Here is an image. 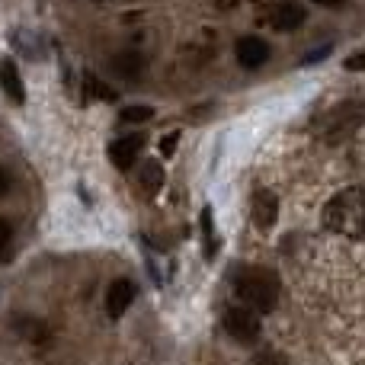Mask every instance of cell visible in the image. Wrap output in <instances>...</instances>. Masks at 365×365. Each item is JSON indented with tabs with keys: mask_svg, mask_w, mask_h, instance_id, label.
<instances>
[{
	"mask_svg": "<svg viewBox=\"0 0 365 365\" xmlns=\"http://www.w3.org/2000/svg\"><path fill=\"white\" fill-rule=\"evenodd\" d=\"M321 221L327 231L349 240H365V189L349 186L340 189L334 199L324 205Z\"/></svg>",
	"mask_w": 365,
	"mask_h": 365,
	"instance_id": "obj_1",
	"label": "cell"
},
{
	"mask_svg": "<svg viewBox=\"0 0 365 365\" xmlns=\"http://www.w3.org/2000/svg\"><path fill=\"white\" fill-rule=\"evenodd\" d=\"M234 292L253 311H272L279 304V276L263 266H240L234 269Z\"/></svg>",
	"mask_w": 365,
	"mask_h": 365,
	"instance_id": "obj_2",
	"label": "cell"
},
{
	"mask_svg": "<svg viewBox=\"0 0 365 365\" xmlns=\"http://www.w3.org/2000/svg\"><path fill=\"white\" fill-rule=\"evenodd\" d=\"M365 125V106L362 103H340V106L327 109L317 119V138L327 145H340L349 135H356Z\"/></svg>",
	"mask_w": 365,
	"mask_h": 365,
	"instance_id": "obj_3",
	"label": "cell"
},
{
	"mask_svg": "<svg viewBox=\"0 0 365 365\" xmlns=\"http://www.w3.org/2000/svg\"><path fill=\"white\" fill-rule=\"evenodd\" d=\"M225 330L227 336H234L237 343H253L259 336V317L253 308L247 304H237V308L225 311Z\"/></svg>",
	"mask_w": 365,
	"mask_h": 365,
	"instance_id": "obj_4",
	"label": "cell"
},
{
	"mask_svg": "<svg viewBox=\"0 0 365 365\" xmlns=\"http://www.w3.org/2000/svg\"><path fill=\"white\" fill-rule=\"evenodd\" d=\"M250 215H253V225H257L259 231H269L279 218L276 192H269V189H257V192H253V202H250Z\"/></svg>",
	"mask_w": 365,
	"mask_h": 365,
	"instance_id": "obj_5",
	"label": "cell"
},
{
	"mask_svg": "<svg viewBox=\"0 0 365 365\" xmlns=\"http://www.w3.org/2000/svg\"><path fill=\"white\" fill-rule=\"evenodd\" d=\"M141 148H145V138H141V135H125V138L109 145V160H113L119 170H132V167L138 164Z\"/></svg>",
	"mask_w": 365,
	"mask_h": 365,
	"instance_id": "obj_6",
	"label": "cell"
},
{
	"mask_svg": "<svg viewBox=\"0 0 365 365\" xmlns=\"http://www.w3.org/2000/svg\"><path fill=\"white\" fill-rule=\"evenodd\" d=\"M237 61L250 71L263 68V64L269 61V42H266V38H257V36L240 38L237 42Z\"/></svg>",
	"mask_w": 365,
	"mask_h": 365,
	"instance_id": "obj_7",
	"label": "cell"
},
{
	"mask_svg": "<svg viewBox=\"0 0 365 365\" xmlns=\"http://www.w3.org/2000/svg\"><path fill=\"white\" fill-rule=\"evenodd\" d=\"M304 16H308V13H304L302 4H295V0H282V4H276L269 23H272V29H279V32H292L304 23Z\"/></svg>",
	"mask_w": 365,
	"mask_h": 365,
	"instance_id": "obj_8",
	"label": "cell"
},
{
	"mask_svg": "<svg viewBox=\"0 0 365 365\" xmlns=\"http://www.w3.org/2000/svg\"><path fill=\"white\" fill-rule=\"evenodd\" d=\"M135 302V285L128 279H115L106 292V311L109 317H122L128 311V304Z\"/></svg>",
	"mask_w": 365,
	"mask_h": 365,
	"instance_id": "obj_9",
	"label": "cell"
},
{
	"mask_svg": "<svg viewBox=\"0 0 365 365\" xmlns=\"http://www.w3.org/2000/svg\"><path fill=\"white\" fill-rule=\"evenodd\" d=\"M0 87H4V93L10 96L13 103H23L26 100L23 77H19V71H16V61H10V58H4V61H0Z\"/></svg>",
	"mask_w": 365,
	"mask_h": 365,
	"instance_id": "obj_10",
	"label": "cell"
},
{
	"mask_svg": "<svg viewBox=\"0 0 365 365\" xmlns=\"http://www.w3.org/2000/svg\"><path fill=\"white\" fill-rule=\"evenodd\" d=\"M113 71L122 81H138L141 71H145V58H141L138 51H119V55L113 58Z\"/></svg>",
	"mask_w": 365,
	"mask_h": 365,
	"instance_id": "obj_11",
	"label": "cell"
},
{
	"mask_svg": "<svg viewBox=\"0 0 365 365\" xmlns=\"http://www.w3.org/2000/svg\"><path fill=\"white\" fill-rule=\"evenodd\" d=\"M138 182L148 195H154L160 186H164V170H160L158 160H145V167H141V173H138Z\"/></svg>",
	"mask_w": 365,
	"mask_h": 365,
	"instance_id": "obj_12",
	"label": "cell"
},
{
	"mask_svg": "<svg viewBox=\"0 0 365 365\" xmlns=\"http://www.w3.org/2000/svg\"><path fill=\"white\" fill-rule=\"evenodd\" d=\"M202 234H205V257H215V227H212V208H202Z\"/></svg>",
	"mask_w": 365,
	"mask_h": 365,
	"instance_id": "obj_13",
	"label": "cell"
},
{
	"mask_svg": "<svg viewBox=\"0 0 365 365\" xmlns=\"http://www.w3.org/2000/svg\"><path fill=\"white\" fill-rule=\"evenodd\" d=\"M154 115L151 106H128L125 113H122V122H148Z\"/></svg>",
	"mask_w": 365,
	"mask_h": 365,
	"instance_id": "obj_14",
	"label": "cell"
},
{
	"mask_svg": "<svg viewBox=\"0 0 365 365\" xmlns=\"http://www.w3.org/2000/svg\"><path fill=\"white\" fill-rule=\"evenodd\" d=\"M87 90L90 93H96L100 100H113V90H106V83L96 81V77H87Z\"/></svg>",
	"mask_w": 365,
	"mask_h": 365,
	"instance_id": "obj_15",
	"label": "cell"
},
{
	"mask_svg": "<svg viewBox=\"0 0 365 365\" xmlns=\"http://www.w3.org/2000/svg\"><path fill=\"white\" fill-rule=\"evenodd\" d=\"M10 240H13V227H10V221L6 218H0V253L10 247Z\"/></svg>",
	"mask_w": 365,
	"mask_h": 365,
	"instance_id": "obj_16",
	"label": "cell"
},
{
	"mask_svg": "<svg viewBox=\"0 0 365 365\" xmlns=\"http://www.w3.org/2000/svg\"><path fill=\"white\" fill-rule=\"evenodd\" d=\"M177 141H180V132H173V135H167L164 141H160V151L167 154V158H170L173 151H177Z\"/></svg>",
	"mask_w": 365,
	"mask_h": 365,
	"instance_id": "obj_17",
	"label": "cell"
},
{
	"mask_svg": "<svg viewBox=\"0 0 365 365\" xmlns=\"http://www.w3.org/2000/svg\"><path fill=\"white\" fill-rule=\"evenodd\" d=\"M346 71H365V51H356L353 58H346Z\"/></svg>",
	"mask_w": 365,
	"mask_h": 365,
	"instance_id": "obj_18",
	"label": "cell"
},
{
	"mask_svg": "<svg viewBox=\"0 0 365 365\" xmlns=\"http://www.w3.org/2000/svg\"><path fill=\"white\" fill-rule=\"evenodd\" d=\"M6 192H10V173H6L4 167H0V199H4Z\"/></svg>",
	"mask_w": 365,
	"mask_h": 365,
	"instance_id": "obj_19",
	"label": "cell"
},
{
	"mask_svg": "<svg viewBox=\"0 0 365 365\" xmlns=\"http://www.w3.org/2000/svg\"><path fill=\"white\" fill-rule=\"evenodd\" d=\"M324 55H330V45H324V48H317V51H311L308 58H304V64H314L317 58H324Z\"/></svg>",
	"mask_w": 365,
	"mask_h": 365,
	"instance_id": "obj_20",
	"label": "cell"
},
{
	"mask_svg": "<svg viewBox=\"0 0 365 365\" xmlns=\"http://www.w3.org/2000/svg\"><path fill=\"white\" fill-rule=\"evenodd\" d=\"M314 4H321V6H343L346 0H314Z\"/></svg>",
	"mask_w": 365,
	"mask_h": 365,
	"instance_id": "obj_21",
	"label": "cell"
}]
</instances>
